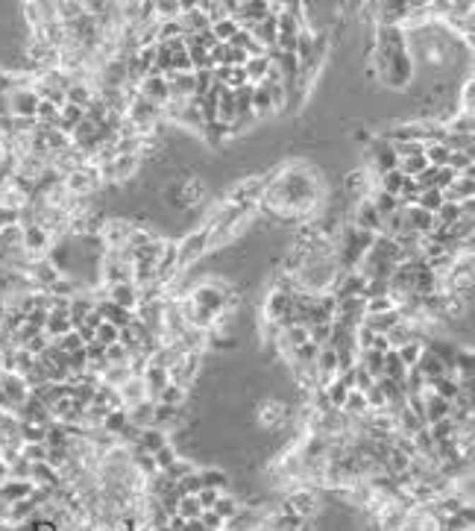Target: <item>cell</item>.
<instances>
[{
    "label": "cell",
    "instance_id": "obj_2",
    "mask_svg": "<svg viewBox=\"0 0 475 531\" xmlns=\"http://www.w3.org/2000/svg\"><path fill=\"white\" fill-rule=\"evenodd\" d=\"M396 165H399V159H396L390 139H385V135H373L370 144H367V170H373L375 180H379L382 173L396 170Z\"/></svg>",
    "mask_w": 475,
    "mask_h": 531
},
{
    "label": "cell",
    "instance_id": "obj_3",
    "mask_svg": "<svg viewBox=\"0 0 475 531\" xmlns=\"http://www.w3.org/2000/svg\"><path fill=\"white\" fill-rule=\"evenodd\" d=\"M0 393L12 402V408H21L27 399H30V385L27 379L21 376V373H15V370H0Z\"/></svg>",
    "mask_w": 475,
    "mask_h": 531
},
{
    "label": "cell",
    "instance_id": "obj_37",
    "mask_svg": "<svg viewBox=\"0 0 475 531\" xmlns=\"http://www.w3.org/2000/svg\"><path fill=\"white\" fill-rule=\"evenodd\" d=\"M33 531H59L53 520H35L33 523Z\"/></svg>",
    "mask_w": 475,
    "mask_h": 531
},
{
    "label": "cell",
    "instance_id": "obj_6",
    "mask_svg": "<svg viewBox=\"0 0 475 531\" xmlns=\"http://www.w3.org/2000/svg\"><path fill=\"white\" fill-rule=\"evenodd\" d=\"M6 103H9V115L12 117H35L38 109V94L33 91V86H18L6 94Z\"/></svg>",
    "mask_w": 475,
    "mask_h": 531
},
{
    "label": "cell",
    "instance_id": "obj_16",
    "mask_svg": "<svg viewBox=\"0 0 475 531\" xmlns=\"http://www.w3.org/2000/svg\"><path fill=\"white\" fill-rule=\"evenodd\" d=\"M180 24H182V33L185 35H197V33H206L211 24H209V18L197 9V4L191 6V9H185L182 15H180Z\"/></svg>",
    "mask_w": 475,
    "mask_h": 531
},
{
    "label": "cell",
    "instance_id": "obj_11",
    "mask_svg": "<svg viewBox=\"0 0 475 531\" xmlns=\"http://www.w3.org/2000/svg\"><path fill=\"white\" fill-rule=\"evenodd\" d=\"M94 97H97V88L91 86V80H74V83L65 88V103L79 106V109H88Z\"/></svg>",
    "mask_w": 475,
    "mask_h": 531
},
{
    "label": "cell",
    "instance_id": "obj_5",
    "mask_svg": "<svg viewBox=\"0 0 475 531\" xmlns=\"http://www.w3.org/2000/svg\"><path fill=\"white\" fill-rule=\"evenodd\" d=\"M53 232H47L45 226H24V241L21 250L30 255V259H45L53 247Z\"/></svg>",
    "mask_w": 475,
    "mask_h": 531
},
{
    "label": "cell",
    "instance_id": "obj_34",
    "mask_svg": "<svg viewBox=\"0 0 475 531\" xmlns=\"http://www.w3.org/2000/svg\"><path fill=\"white\" fill-rule=\"evenodd\" d=\"M223 490H214V487H200V494H197V502L203 505V510H209L214 502H217V496H221Z\"/></svg>",
    "mask_w": 475,
    "mask_h": 531
},
{
    "label": "cell",
    "instance_id": "obj_26",
    "mask_svg": "<svg viewBox=\"0 0 475 531\" xmlns=\"http://www.w3.org/2000/svg\"><path fill=\"white\" fill-rule=\"evenodd\" d=\"M197 476H200L203 487L223 490V487L229 484V473H226V469H217V467H209V469H203V473H197Z\"/></svg>",
    "mask_w": 475,
    "mask_h": 531
},
{
    "label": "cell",
    "instance_id": "obj_22",
    "mask_svg": "<svg viewBox=\"0 0 475 531\" xmlns=\"http://www.w3.org/2000/svg\"><path fill=\"white\" fill-rule=\"evenodd\" d=\"M203 514V505L197 502V496H180V502H176V517L191 523V520H200Z\"/></svg>",
    "mask_w": 475,
    "mask_h": 531
},
{
    "label": "cell",
    "instance_id": "obj_18",
    "mask_svg": "<svg viewBox=\"0 0 475 531\" xmlns=\"http://www.w3.org/2000/svg\"><path fill=\"white\" fill-rule=\"evenodd\" d=\"M252 115L255 121H262V117H270L273 115V100H270V91L267 86H252Z\"/></svg>",
    "mask_w": 475,
    "mask_h": 531
},
{
    "label": "cell",
    "instance_id": "obj_23",
    "mask_svg": "<svg viewBox=\"0 0 475 531\" xmlns=\"http://www.w3.org/2000/svg\"><path fill=\"white\" fill-rule=\"evenodd\" d=\"M423 349H426L423 341H411V344H402L399 349H396V356H399V361L411 370V367H417V361H420V356H423Z\"/></svg>",
    "mask_w": 475,
    "mask_h": 531
},
{
    "label": "cell",
    "instance_id": "obj_31",
    "mask_svg": "<svg viewBox=\"0 0 475 531\" xmlns=\"http://www.w3.org/2000/svg\"><path fill=\"white\" fill-rule=\"evenodd\" d=\"M417 206L426 209V211H431V214H438L440 206H443V194H440V188H428V191H423V194H420V200H417Z\"/></svg>",
    "mask_w": 475,
    "mask_h": 531
},
{
    "label": "cell",
    "instance_id": "obj_32",
    "mask_svg": "<svg viewBox=\"0 0 475 531\" xmlns=\"http://www.w3.org/2000/svg\"><path fill=\"white\" fill-rule=\"evenodd\" d=\"M53 344H56L59 349H62V352H68V356H71V352H79V349H86V341L79 338V332H76V329H71L65 338H59V341H53Z\"/></svg>",
    "mask_w": 475,
    "mask_h": 531
},
{
    "label": "cell",
    "instance_id": "obj_14",
    "mask_svg": "<svg viewBox=\"0 0 475 531\" xmlns=\"http://www.w3.org/2000/svg\"><path fill=\"white\" fill-rule=\"evenodd\" d=\"M273 71V62L270 56H255V59H247L244 65V74H247V86H262Z\"/></svg>",
    "mask_w": 475,
    "mask_h": 531
},
{
    "label": "cell",
    "instance_id": "obj_13",
    "mask_svg": "<svg viewBox=\"0 0 475 531\" xmlns=\"http://www.w3.org/2000/svg\"><path fill=\"white\" fill-rule=\"evenodd\" d=\"M168 443H170L168 431L165 428H156V426L141 428V435H138V446H141V452H147V455H156V452L165 449Z\"/></svg>",
    "mask_w": 475,
    "mask_h": 531
},
{
    "label": "cell",
    "instance_id": "obj_20",
    "mask_svg": "<svg viewBox=\"0 0 475 531\" xmlns=\"http://www.w3.org/2000/svg\"><path fill=\"white\" fill-rule=\"evenodd\" d=\"M370 203L375 206V211L382 214V221H385V218H390L393 211H399V209H402L399 197H393V194H385V191H375V194H370Z\"/></svg>",
    "mask_w": 475,
    "mask_h": 531
},
{
    "label": "cell",
    "instance_id": "obj_4",
    "mask_svg": "<svg viewBox=\"0 0 475 531\" xmlns=\"http://www.w3.org/2000/svg\"><path fill=\"white\" fill-rule=\"evenodd\" d=\"M138 97H144V100H150L153 106H168L170 103V86H168V80L162 74H147L141 83H138Z\"/></svg>",
    "mask_w": 475,
    "mask_h": 531
},
{
    "label": "cell",
    "instance_id": "obj_15",
    "mask_svg": "<svg viewBox=\"0 0 475 531\" xmlns=\"http://www.w3.org/2000/svg\"><path fill=\"white\" fill-rule=\"evenodd\" d=\"M185 399H188V387L173 385V382H168V385L153 397V402H158V405H170V408H182Z\"/></svg>",
    "mask_w": 475,
    "mask_h": 531
},
{
    "label": "cell",
    "instance_id": "obj_35",
    "mask_svg": "<svg viewBox=\"0 0 475 531\" xmlns=\"http://www.w3.org/2000/svg\"><path fill=\"white\" fill-rule=\"evenodd\" d=\"M18 221H21V211L0 206V229H6V226H21Z\"/></svg>",
    "mask_w": 475,
    "mask_h": 531
},
{
    "label": "cell",
    "instance_id": "obj_28",
    "mask_svg": "<svg viewBox=\"0 0 475 531\" xmlns=\"http://www.w3.org/2000/svg\"><path fill=\"white\" fill-rule=\"evenodd\" d=\"M238 30H241V24H238L235 18H221L217 24H211V35L217 38V42H223V45L229 42V38H232Z\"/></svg>",
    "mask_w": 475,
    "mask_h": 531
},
{
    "label": "cell",
    "instance_id": "obj_9",
    "mask_svg": "<svg viewBox=\"0 0 475 531\" xmlns=\"http://www.w3.org/2000/svg\"><path fill=\"white\" fill-rule=\"evenodd\" d=\"M106 288V300L115 303L117 308H127L135 311L138 300H141V291L135 288V282H117V285H103Z\"/></svg>",
    "mask_w": 475,
    "mask_h": 531
},
{
    "label": "cell",
    "instance_id": "obj_30",
    "mask_svg": "<svg viewBox=\"0 0 475 531\" xmlns=\"http://www.w3.org/2000/svg\"><path fill=\"white\" fill-rule=\"evenodd\" d=\"M211 510H214V514L221 517V520H232V517H235L241 508H238V499H235V496L221 494V496H217V502L211 505Z\"/></svg>",
    "mask_w": 475,
    "mask_h": 531
},
{
    "label": "cell",
    "instance_id": "obj_8",
    "mask_svg": "<svg viewBox=\"0 0 475 531\" xmlns=\"http://www.w3.org/2000/svg\"><path fill=\"white\" fill-rule=\"evenodd\" d=\"M255 420H259L264 428H279L285 420H288V405L279 402V399H262L255 405Z\"/></svg>",
    "mask_w": 475,
    "mask_h": 531
},
{
    "label": "cell",
    "instance_id": "obj_12",
    "mask_svg": "<svg viewBox=\"0 0 475 531\" xmlns=\"http://www.w3.org/2000/svg\"><path fill=\"white\" fill-rule=\"evenodd\" d=\"M71 329H74V323H71V314H68V311H47V323H45L47 341L65 338Z\"/></svg>",
    "mask_w": 475,
    "mask_h": 531
},
{
    "label": "cell",
    "instance_id": "obj_25",
    "mask_svg": "<svg viewBox=\"0 0 475 531\" xmlns=\"http://www.w3.org/2000/svg\"><path fill=\"white\" fill-rule=\"evenodd\" d=\"M475 168V150H455L449 156V170L455 173H467Z\"/></svg>",
    "mask_w": 475,
    "mask_h": 531
},
{
    "label": "cell",
    "instance_id": "obj_29",
    "mask_svg": "<svg viewBox=\"0 0 475 531\" xmlns=\"http://www.w3.org/2000/svg\"><path fill=\"white\" fill-rule=\"evenodd\" d=\"M402 185H405V176H402L399 170H390V173H382V176H379V191H385V194L399 197Z\"/></svg>",
    "mask_w": 475,
    "mask_h": 531
},
{
    "label": "cell",
    "instance_id": "obj_38",
    "mask_svg": "<svg viewBox=\"0 0 475 531\" xmlns=\"http://www.w3.org/2000/svg\"><path fill=\"white\" fill-rule=\"evenodd\" d=\"M4 317H6V297H0V323H4Z\"/></svg>",
    "mask_w": 475,
    "mask_h": 531
},
{
    "label": "cell",
    "instance_id": "obj_7",
    "mask_svg": "<svg viewBox=\"0 0 475 531\" xmlns=\"http://www.w3.org/2000/svg\"><path fill=\"white\" fill-rule=\"evenodd\" d=\"M129 232H132V221L127 218H109L106 226L100 229V241L106 250H124L129 241Z\"/></svg>",
    "mask_w": 475,
    "mask_h": 531
},
{
    "label": "cell",
    "instance_id": "obj_19",
    "mask_svg": "<svg viewBox=\"0 0 475 531\" xmlns=\"http://www.w3.org/2000/svg\"><path fill=\"white\" fill-rule=\"evenodd\" d=\"M423 156H426V162H428V168H449V156H452V150L443 144V141H431V144H426V150H423Z\"/></svg>",
    "mask_w": 475,
    "mask_h": 531
},
{
    "label": "cell",
    "instance_id": "obj_24",
    "mask_svg": "<svg viewBox=\"0 0 475 531\" xmlns=\"http://www.w3.org/2000/svg\"><path fill=\"white\" fill-rule=\"evenodd\" d=\"M344 414L349 417H364L370 414V405H367V397L361 390H349V397H346V405H344Z\"/></svg>",
    "mask_w": 475,
    "mask_h": 531
},
{
    "label": "cell",
    "instance_id": "obj_17",
    "mask_svg": "<svg viewBox=\"0 0 475 531\" xmlns=\"http://www.w3.org/2000/svg\"><path fill=\"white\" fill-rule=\"evenodd\" d=\"M235 117H238L235 94H232V88H223V91H221V100H217V124H223V127H229V129H232Z\"/></svg>",
    "mask_w": 475,
    "mask_h": 531
},
{
    "label": "cell",
    "instance_id": "obj_21",
    "mask_svg": "<svg viewBox=\"0 0 475 531\" xmlns=\"http://www.w3.org/2000/svg\"><path fill=\"white\" fill-rule=\"evenodd\" d=\"M156 24L162 21H180L182 15V0H156Z\"/></svg>",
    "mask_w": 475,
    "mask_h": 531
},
{
    "label": "cell",
    "instance_id": "obj_1",
    "mask_svg": "<svg viewBox=\"0 0 475 531\" xmlns=\"http://www.w3.org/2000/svg\"><path fill=\"white\" fill-rule=\"evenodd\" d=\"M209 255V226L191 229L185 238L176 241V262H180V273L191 270L200 259Z\"/></svg>",
    "mask_w": 475,
    "mask_h": 531
},
{
    "label": "cell",
    "instance_id": "obj_27",
    "mask_svg": "<svg viewBox=\"0 0 475 531\" xmlns=\"http://www.w3.org/2000/svg\"><path fill=\"white\" fill-rule=\"evenodd\" d=\"M121 341V329L117 326H112V323H100L94 329V344H100V346H112V344H117Z\"/></svg>",
    "mask_w": 475,
    "mask_h": 531
},
{
    "label": "cell",
    "instance_id": "obj_36",
    "mask_svg": "<svg viewBox=\"0 0 475 531\" xmlns=\"http://www.w3.org/2000/svg\"><path fill=\"white\" fill-rule=\"evenodd\" d=\"M367 349H373V352H379V356H385V352H390V344H387L385 335H373V341H370Z\"/></svg>",
    "mask_w": 475,
    "mask_h": 531
},
{
    "label": "cell",
    "instance_id": "obj_10",
    "mask_svg": "<svg viewBox=\"0 0 475 531\" xmlns=\"http://www.w3.org/2000/svg\"><path fill=\"white\" fill-rule=\"evenodd\" d=\"M373 182H370V170L367 168H355V170H346L344 173V191L352 197L355 203L364 200V197L370 194Z\"/></svg>",
    "mask_w": 475,
    "mask_h": 531
},
{
    "label": "cell",
    "instance_id": "obj_33",
    "mask_svg": "<svg viewBox=\"0 0 475 531\" xmlns=\"http://www.w3.org/2000/svg\"><path fill=\"white\" fill-rule=\"evenodd\" d=\"M176 458H180V455H176V449H173V443H168L165 449H158L156 452V455H153V461H156V467H158V473H165V469L176 461Z\"/></svg>",
    "mask_w": 475,
    "mask_h": 531
}]
</instances>
